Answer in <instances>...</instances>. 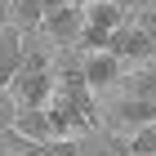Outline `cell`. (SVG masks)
Masks as SVG:
<instances>
[{"instance_id":"cell-1","label":"cell","mask_w":156,"mask_h":156,"mask_svg":"<svg viewBox=\"0 0 156 156\" xmlns=\"http://www.w3.org/2000/svg\"><path fill=\"white\" fill-rule=\"evenodd\" d=\"M112 54H120V58L129 62V67H143V62L156 58V40L147 36V27L138 23V18H129V23H120L116 31H112Z\"/></svg>"},{"instance_id":"cell-2","label":"cell","mask_w":156,"mask_h":156,"mask_svg":"<svg viewBox=\"0 0 156 156\" xmlns=\"http://www.w3.org/2000/svg\"><path fill=\"white\" fill-rule=\"evenodd\" d=\"M80 67H85L89 89L94 94H107V89H116L125 80V67L129 62L120 58V54H112V49H94V54H80Z\"/></svg>"},{"instance_id":"cell-3","label":"cell","mask_w":156,"mask_h":156,"mask_svg":"<svg viewBox=\"0 0 156 156\" xmlns=\"http://www.w3.org/2000/svg\"><path fill=\"white\" fill-rule=\"evenodd\" d=\"M103 116H107L112 129L134 134V129H143V125H152V120H156V103H152V98H138V94H120Z\"/></svg>"},{"instance_id":"cell-4","label":"cell","mask_w":156,"mask_h":156,"mask_svg":"<svg viewBox=\"0 0 156 156\" xmlns=\"http://www.w3.org/2000/svg\"><path fill=\"white\" fill-rule=\"evenodd\" d=\"M40 31H45L54 45L76 49V45H80V31H85V9H80V5H58V9H45Z\"/></svg>"},{"instance_id":"cell-5","label":"cell","mask_w":156,"mask_h":156,"mask_svg":"<svg viewBox=\"0 0 156 156\" xmlns=\"http://www.w3.org/2000/svg\"><path fill=\"white\" fill-rule=\"evenodd\" d=\"M27 45H31V40H27L23 27H13V23H9V27H0V85H5V89L13 85V76L23 72Z\"/></svg>"},{"instance_id":"cell-6","label":"cell","mask_w":156,"mask_h":156,"mask_svg":"<svg viewBox=\"0 0 156 156\" xmlns=\"http://www.w3.org/2000/svg\"><path fill=\"white\" fill-rule=\"evenodd\" d=\"M13 129L23 134V138H31V143H49V138H58L49 107H18V116H13Z\"/></svg>"},{"instance_id":"cell-7","label":"cell","mask_w":156,"mask_h":156,"mask_svg":"<svg viewBox=\"0 0 156 156\" xmlns=\"http://www.w3.org/2000/svg\"><path fill=\"white\" fill-rule=\"evenodd\" d=\"M85 156H134L129 147V134L120 129H103V134H85Z\"/></svg>"},{"instance_id":"cell-8","label":"cell","mask_w":156,"mask_h":156,"mask_svg":"<svg viewBox=\"0 0 156 156\" xmlns=\"http://www.w3.org/2000/svg\"><path fill=\"white\" fill-rule=\"evenodd\" d=\"M120 23H129V18H125V5L116 0H94L85 9V27H94V31H116Z\"/></svg>"},{"instance_id":"cell-9","label":"cell","mask_w":156,"mask_h":156,"mask_svg":"<svg viewBox=\"0 0 156 156\" xmlns=\"http://www.w3.org/2000/svg\"><path fill=\"white\" fill-rule=\"evenodd\" d=\"M9 23L23 27L27 36L40 31V23H45V0H9Z\"/></svg>"},{"instance_id":"cell-10","label":"cell","mask_w":156,"mask_h":156,"mask_svg":"<svg viewBox=\"0 0 156 156\" xmlns=\"http://www.w3.org/2000/svg\"><path fill=\"white\" fill-rule=\"evenodd\" d=\"M120 85H125V94H138V98H152L156 103V58L143 62V67H134Z\"/></svg>"},{"instance_id":"cell-11","label":"cell","mask_w":156,"mask_h":156,"mask_svg":"<svg viewBox=\"0 0 156 156\" xmlns=\"http://www.w3.org/2000/svg\"><path fill=\"white\" fill-rule=\"evenodd\" d=\"M129 147H134V156H156V120L129 134Z\"/></svg>"},{"instance_id":"cell-12","label":"cell","mask_w":156,"mask_h":156,"mask_svg":"<svg viewBox=\"0 0 156 156\" xmlns=\"http://www.w3.org/2000/svg\"><path fill=\"white\" fill-rule=\"evenodd\" d=\"M13 116H18V103H13V94L0 85V134H5V129H13Z\"/></svg>"},{"instance_id":"cell-13","label":"cell","mask_w":156,"mask_h":156,"mask_svg":"<svg viewBox=\"0 0 156 156\" xmlns=\"http://www.w3.org/2000/svg\"><path fill=\"white\" fill-rule=\"evenodd\" d=\"M134 18H138V23L147 27V36L156 40V0H147V5H143V9H138V13H134Z\"/></svg>"},{"instance_id":"cell-14","label":"cell","mask_w":156,"mask_h":156,"mask_svg":"<svg viewBox=\"0 0 156 156\" xmlns=\"http://www.w3.org/2000/svg\"><path fill=\"white\" fill-rule=\"evenodd\" d=\"M72 5H80V9H89V5H94V0H72Z\"/></svg>"}]
</instances>
